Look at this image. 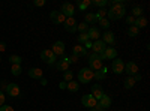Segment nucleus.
I'll list each match as a JSON object with an SVG mask.
<instances>
[{"label":"nucleus","mask_w":150,"mask_h":111,"mask_svg":"<svg viewBox=\"0 0 150 111\" xmlns=\"http://www.w3.org/2000/svg\"><path fill=\"white\" fill-rule=\"evenodd\" d=\"M5 101H6V96H5V93L2 90H0V107L5 105Z\"/></svg>","instance_id":"39"},{"label":"nucleus","mask_w":150,"mask_h":111,"mask_svg":"<svg viewBox=\"0 0 150 111\" xmlns=\"http://www.w3.org/2000/svg\"><path fill=\"white\" fill-rule=\"evenodd\" d=\"M72 53L78 57H83V56H87V50L84 48V45H75L72 48Z\"/></svg>","instance_id":"21"},{"label":"nucleus","mask_w":150,"mask_h":111,"mask_svg":"<svg viewBox=\"0 0 150 111\" xmlns=\"http://www.w3.org/2000/svg\"><path fill=\"white\" fill-rule=\"evenodd\" d=\"M92 48H93V53L95 54H101V53H104L105 51V44L101 41V39H98V41H95V42H92Z\"/></svg>","instance_id":"15"},{"label":"nucleus","mask_w":150,"mask_h":111,"mask_svg":"<svg viewBox=\"0 0 150 111\" xmlns=\"http://www.w3.org/2000/svg\"><path fill=\"white\" fill-rule=\"evenodd\" d=\"M107 66H102L99 71H96L95 72V75H93V78L95 80H98V81H102V80H105V77H107Z\"/></svg>","instance_id":"20"},{"label":"nucleus","mask_w":150,"mask_h":111,"mask_svg":"<svg viewBox=\"0 0 150 111\" xmlns=\"http://www.w3.org/2000/svg\"><path fill=\"white\" fill-rule=\"evenodd\" d=\"M54 66H56L57 71H62V72L69 71V59L68 57H63L62 60H57V63H54Z\"/></svg>","instance_id":"14"},{"label":"nucleus","mask_w":150,"mask_h":111,"mask_svg":"<svg viewBox=\"0 0 150 111\" xmlns=\"http://www.w3.org/2000/svg\"><path fill=\"white\" fill-rule=\"evenodd\" d=\"M33 5H35V6H44V5H45V0H35Z\"/></svg>","instance_id":"42"},{"label":"nucleus","mask_w":150,"mask_h":111,"mask_svg":"<svg viewBox=\"0 0 150 111\" xmlns=\"http://www.w3.org/2000/svg\"><path fill=\"white\" fill-rule=\"evenodd\" d=\"M105 15H107V9H104V8H101L96 14H95V17H96V21H99V20H102V18H105Z\"/></svg>","instance_id":"28"},{"label":"nucleus","mask_w":150,"mask_h":111,"mask_svg":"<svg viewBox=\"0 0 150 111\" xmlns=\"http://www.w3.org/2000/svg\"><path fill=\"white\" fill-rule=\"evenodd\" d=\"M89 111H98V110H96V105H95V107H93V108H90V110H89Z\"/></svg>","instance_id":"48"},{"label":"nucleus","mask_w":150,"mask_h":111,"mask_svg":"<svg viewBox=\"0 0 150 111\" xmlns=\"http://www.w3.org/2000/svg\"><path fill=\"white\" fill-rule=\"evenodd\" d=\"M98 105H99V107H101L102 110H105V108H108V107L111 105V98H110L108 95H104V96L101 98V99H99V101H98Z\"/></svg>","instance_id":"19"},{"label":"nucleus","mask_w":150,"mask_h":111,"mask_svg":"<svg viewBox=\"0 0 150 111\" xmlns=\"http://www.w3.org/2000/svg\"><path fill=\"white\" fill-rule=\"evenodd\" d=\"M92 5L93 6H98V8H104V6L108 5V0H93Z\"/></svg>","instance_id":"31"},{"label":"nucleus","mask_w":150,"mask_h":111,"mask_svg":"<svg viewBox=\"0 0 150 111\" xmlns=\"http://www.w3.org/2000/svg\"><path fill=\"white\" fill-rule=\"evenodd\" d=\"M105 57L107 59H110V60H114L116 57H117V50L116 48H112V47H110V48H105Z\"/></svg>","instance_id":"23"},{"label":"nucleus","mask_w":150,"mask_h":111,"mask_svg":"<svg viewBox=\"0 0 150 111\" xmlns=\"http://www.w3.org/2000/svg\"><path fill=\"white\" fill-rule=\"evenodd\" d=\"M111 69L114 74H123V69H125V62L120 60V59H114L112 60V63H111Z\"/></svg>","instance_id":"8"},{"label":"nucleus","mask_w":150,"mask_h":111,"mask_svg":"<svg viewBox=\"0 0 150 111\" xmlns=\"http://www.w3.org/2000/svg\"><path fill=\"white\" fill-rule=\"evenodd\" d=\"M68 59H69V63H77L80 57H78V56H75V54H72V56H71V57H68Z\"/></svg>","instance_id":"38"},{"label":"nucleus","mask_w":150,"mask_h":111,"mask_svg":"<svg viewBox=\"0 0 150 111\" xmlns=\"http://www.w3.org/2000/svg\"><path fill=\"white\" fill-rule=\"evenodd\" d=\"M101 111H107V110H101Z\"/></svg>","instance_id":"49"},{"label":"nucleus","mask_w":150,"mask_h":111,"mask_svg":"<svg viewBox=\"0 0 150 111\" xmlns=\"http://www.w3.org/2000/svg\"><path fill=\"white\" fill-rule=\"evenodd\" d=\"M0 60H2V59H0Z\"/></svg>","instance_id":"50"},{"label":"nucleus","mask_w":150,"mask_h":111,"mask_svg":"<svg viewBox=\"0 0 150 111\" xmlns=\"http://www.w3.org/2000/svg\"><path fill=\"white\" fill-rule=\"evenodd\" d=\"M105 45L107 44H110V45H114V42H116V38H114V33L112 32H110V30H107L104 35H102V39H101Z\"/></svg>","instance_id":"17"},{"label":"nucleus","mask_w":150,"mask_h":111,"mask_svg":"<svg viewBox=\"0 0 150 111\" xmlns=\"http://www.w3.org/2000/svg\"><path fill=\"white\" fill-rule=\"evenodd\" d=\"M63 24H65L66 32H69V33H75V32H77V26H78V23H77V20H75L74 17L66 18Z\"/></svg>","instance_id":"6"},{"label":"nucleus","mask_w":150,"mask_h":111,"mask_svg":"<svg viewBox=\"0 0 150 111\" xmlns=\"http://www.w3.org/2000/svg\"><path fill=\"white\" fill-rule=\"evenodd\" d=\"M77 6H78L80 11H86L87 8L92 6V0H80V2L77 3Z\"/></svg>","instance_id":"25"},{"label":"nucleus","mask_w":150,"mask_h":111,"mask_svg":"<svg viewBox=\"0 0 150 111\" xmlns=\"http://www.w3.org/2000/svg\"><path fill=\"white\" fill-rule=\"evenodd\" d=\"M9 62H11L12 65H21L23 59H21L20 56H11V57H9Z\"/></svg>","instance_id":"33"},{"label":"nucleus","mask_w":150,"mask_h":111,"mask_svg":"<svg viewBox=\"0 0 150 111\" xmlns=\"http://www.w3.org/2000/svg\"><path fill=\"white\" fill-rule=\"evenodd\" d=\"M123 72H126L128 77H134L135 74H138V66H137V63H134V62H128V63H125Z\"/></svg>","instance_id":"9"},{"label":"nucleus","mask_w":150,"mask_h":111,"mask_svg":"<svg viewBox=\"0 0 150 111\" xmlns=\"http://www.w3.org/2000/svg\"><path fill=\"white\" fill-rule=\"evenodd\" d=\"M84 23L89 26V24H95L96 23V17H95V14H92V12H87L86 14V17H84Z\"/></svg>","instance_id":"26"},{"label":"nucleus","mask_w":150,"mask_h":111,"mask_svg":"<svg viewBox=\"0 0 150 111\" xmlns=\"http://www.w3.org/2000/svg\"><path fill=\"white\" fill-rule=\"evenodd\" d=\"M93 75H95V72H93L92 69H89V68H83V69L78 72V80H80V83L87 84V83H90V81L93 80Z\"/></svg>","instance_id":"2"},{"label":"nucleus","mask_w":150,"mask_h":111,"mask_svg":"<svg viewBox=\"0 0 150 111\" xmlns=\"http://www.w3.org/2000/svg\"><path fill=\"white\" fill-rule=\"evenodd\" d=\"M134 86H135L134 77H126V80H125V89H132Z\"/></svg>","instance_id":"27"},{"label":"nucleus","mask_w":150,"mask_h":111,"mask_svg":"<svg viewBox=\"0 0 150 111\" xmlns=\"http://www.w3.org/2000/svg\"><path fill=\"white\" fill-rule=\"evenodd\" d=\"M81 104H83L84 107H87V108H93V107L98 104V101L95 99L92 95H84V96L81 98Z\"/></svg>","instance_id":"11"},{"label":"nucleus","mask_w":150,"mask_h":111,"mask_svg":"<svg viewBox=\"0 0 150 111\" xmlns=\"http://www.w3.org/2000/svg\"><path fill=\"white\" fill-rule=\"evenodd\" d=\"M60 12H62V14H63L66 18H69V17H74V14H75V8H74L72 3H63V5H62Z\"/></svg>","instance_id":"10"},{"label":"nucleus","mask_w":150,"mask_h":111,"mask_svg":"<svg viewBox=\"0 0 150 111\" xmlns=\"http://www.w3.org/2000/svg\"><path fill=\"white\" fill-rule=\"evenodd\" d=\"M78 89H80V84L77 83V81H69V83H66V90H69V92H78Z\"/></svg>","instance_id":"24"},{"label":"nucleus","mask_w":150,"mask_h":111,"mask_svg":"<svg viewBox=\"0 0 150 111\" xmlns=\"http://www.w3.org/2000/svg\"><path fill=\"white\" fill-rule=\"evenodd\" d=\"M74 80V74L71 72V71H65L63 72V81L65 83H69V81H72Z\"/></svg>","instance_id":"30"},{"label":"nucleus","mask_w":150,"mask_h":111,"mask_svg":"<svg viewBox=\"0 0 150 111\" xmlns=\"http://www.w3.org/2000/svg\"><path fill=\"white\" fill-rule=\"evenodd\" d=\"M132 14H134V15H132L134 18H138V17H143V9H141L140 6H135V8L132 9Z\"/></svg>","instance_id":"32"},{"label":"nucleus","mask_w":150,"mask_h":111,"mask_svg":"<svg viewBox=\"0 0 150 111\" xmlns=\"http://www.w3.org/2000/svg\"><path fill=\"white\" fill-rule=\"evenodd\" d=\"M87 35H89V39L90 41H98L99 38H101V32H99V29L98 27H95V26H92V27H89V30H87Z\"/></svg>","instance_id":"16"},{"label":"nucleus","mask_w":150,"mask_h":111,"mask_svg":"<svg viewBox=\"0 0 150 111\" xmlns=\"http://www.w3.org/2000/svg\"><path fill=\"white\" fill-rule=\"evenodd\" d=\"M87 41H90V39H89V35H87V33H80V36H78V42H80L81 45H84Z\"/></svg>","instance_id":"35"},{"label":"nucleus","mask_w":150,"mask_h":111,"mask_svg":"<svg viewBox=\"0 0 150 111\" xmlns=\"http://www.w3.org/2000/svg\"><path fill=\"white\" fill-rule=\"evenodd\" d=\"M41 84H42V86H47V80H45V78H41Z\"/></svg>","instance_id":"47"},{"label":"nucleus","mask_w":150,"mask_h":111,"mask_svg":"<svg viewBox=\"0 0 150 111\" xmlns=\"http://www.w3.org/2000/svg\"><path fill=\"white\" fill-rule=\"evenodd\" d=\"M6 93L11 96V98H18L21 95V89H20V86L15 84V83H9L6 86Z\"/></svg>","instance_id":"4"},{"label":"nucleus","mask_w":150,"mask_h":111,"mask_svg":"<svg viewBox=\"0 0 150 111\" xmlns=\"http://www.w3.org/2000/svg\"><path fill=\"white\" fill-rule=\"evenodd\" d=\"M111 5V8L107 11V20L108 21H116L125 17V12H126V8H125L123 0H111L108 2Z\"/></svg>","instance_id":"1"},{"label":"nucleus","mask_w":150,"mask_h":111,"mask_svg":"<svg viewBox=\"0 0 150 111\" xmlns=\"http://www.w3.org/2000/svg\"><path fill=\"white\" fill-rule=\"evenodd\" d=\"M0 111H14V108L9 107V105H2L0 107Z\"/></svg>","instance_id":"41"},{"label":"nucleus","mask_w":150,"mask_h":111,"mask_svg":"<svg viewBox=\"0 0 150 111\" xmlns=\"http://www.w3.org/2000/svg\"><path fill=\"white\" fill-rule=\"evenodd\" d=\"M84 48H86V50H87V48H92V41H87L84 44Z\"/></svg>","instance_id":"46"},{"label":"nucleus","mask_w":150,"mask_h":111,"mask_svg":"<svg viewBox=\"0 0 150 111\" xmlns=\"http://www.w3.org/2000/svg\"><path fill=\"white\" fill-rule=\"evenodd\" d=\"M41 59L45 62V63H48V65H54L56 60H57V57L54 56V53L51 50H44L41 53Z\"/></svg>","instance_id":"5"},{"label":"nucleus","mask_w":150,"mask_h":111,"mask_svg":"<svg viewBox=\"0 0 150 111\" xmlns=\"http://www.w3.org/2000/svg\"><path fill=\"white\" fill-rule=\"evenodd\" d=\"M104 95H105V93H104V89H102L101 84H93V86H92V96L95 98L96 101H99Z\"/></svg>","instance_id":"12"},{"label":"nucleus","mask_w":150,"mask_h":111,"mask_svg":"<svg viewBox=\"0 0 150 111\" xmlns=\"http://www.w3.org/2000/svg\"><path fill=\"white\" fill-rule=\"evenodd\" d=\"M89 27H90V26H87L86 23H81V24H78V26H77V30H78L80 33H87Z\"/></svg>","instance_id":"36"},{"label":"nucleus","mask_w":150,"mask_h":111,"mask_svg":"<svg viewBox=\"0 0 150 111\" xmlns=\"http://www.w3.org/2000/svg\"><path fill=\"white\" fill-rule=\"evenodd\" d=\"M134 23H135V18H134L132 15H129V17L126 18V24H129V26H134Z\"/></svg>","instance_id":"40"},{"label":"nucleus","mask_w":150,"mask_h":111,"mask_svg":"<svg viewBox=\"0 0 150 111\" xmlns=\"http://www.w3.org/2000/svg\"><path fill=\"white\" fill-rule=\"evenodd\" d=\"M50 18H51V21L54 23V24H62V23H65V20H66V17L62 14V12L59 11H53L51 14H50Z\"/></svg>","instance_id":"13"},{"label":"nucleus","mask_w":150,"mask_h":111,"mask_svg":"<svg viewBox=\"0 0 150 111\" xmlns=\"http://www.w3.org/2000/svg\"><path fill=\"white\" fill-rule=\"evenodd\" d=\"M51 51L54 53V56H56V57H62V56L65 54V44L62 42V41L54 42V44H53V47H51Z\"/></svg>","instance_id":"7"},{"label":"nucleus","mask_w":150,"mask_h":111,"mask_svg":"<svg viewBox=\"0 0 150 111\" xmlns=\"http://www.w3.org/2000/svg\"><path fill=\"white\" fill-rule=\"evenodd\" d=\"M29 77L33 78V80H41V78L44 77V72H42V69H39V68H32V69L29 71Z\"/></svg>","instance_id":"18"},{"label":"nucleus","mask_w":150,"mask_h":111,"mask_svg":"<svg viewBox=\"0 0 150 111\" xmlns=\"http://www.w3.org/2000/svg\"><path fill=\"white\" fill-rule=\"evenodd\" d=\"M11 72H12V75H20L21 74V65H12V69H11Z\"/></svg>","instance_id":"37"},{"label":"nucleus","mask_w":150,"mask_h":111,"mask_svg":"<svg viewBox=\"0 0 150 111\" xmlns=\"http://www.w3.org/2000/svg\"><path fill=\"white\" fill-rule=\"evenodd\" d=\"M134 26L138 29V30H140V29H144V27L147 26V20H146V17H138V18H135Z\"/></svg>","instance_id":"22"},{"label":"nucleus","mask_w":150,"mask_h":111,"mask_svg":"<svg viewBox=\"0 0 150 111\" xmlns=\"http://www.w3.org/2000/svg\"><path fill=\"white\" fill-rule=\"evenodd\" d=\"M98 23H99V26H101L102 29H105V32H107V30H108V27L111 26V24H110V21H108L107 18H102V20H99Z\"/></svg>","instance_id":"34"},{"label":"nucleus","mask_w":150,"mask_h":111,"mask_svg":"<svg viewBox=\"0 0 150 111\" xmlns=\"http://www.w3.org/2000/svg\"><path fill=\"white\" fill-rule=\"evenodd\" d=\"M5 50H6V44L5 42H0V53L5 51Z\"/></svg>","instance_id":"44"},{"label":"nucleus","mask_w":150,"mask_h":111,"mask_svg":"<svg viewBox=\"0 0 150 111\" xmlns=\"http://www.w3.org/2000/svg\"><path fill=\"white\" fill-rule=\"evenodd\" d=\"M138 33H140V30L137 29L135 26H129V29H128V35H129V36L135 38V36H138Z\"/></svg>","instance_id":"29"},{"label":"nucleus","mask_w":150,"mask_h":111,"mask_svg":"<svg viewBox=\"0 0 150 111\" xmlns=\"http://www.w3.org/2000/svg\"><path fill=\"white\" fill-rule=\"evenodd\" d=\"M104 65H102V62L99 60V56L98 54H92L90 57H89V69H92L93 72H96V71H99Z\"/></svg>","instance_id":"3"},{"label":"nucleus","mask_w":150,"mask_h":111,"mask_svg":"<svg viewBox=\"0 0 150 111\" xmlns=\"http://www.w3.org/2000/svg\"><path fill=\"white\" fill-rule=\"evenodd\" d=\"M59 87H60L62 90H66V83H65V81H62V83H60V86H59Z\"/></svg>","instance_id":"45"},{"label":"nucleus","mask_w":150,"mask_h":111,"mask_svg":"<svg viewBox=\"0 0 150 111\" xmlns=\"http://www.w3.org/2000/svg\"><path fill=\"white\" fill-rule=\"evenodd\" d=\"M141 78H143V77H141V74H135V75H134L135 83H137V81H141Z\"/></svg>","instance_id":"43"}]
</instances>
